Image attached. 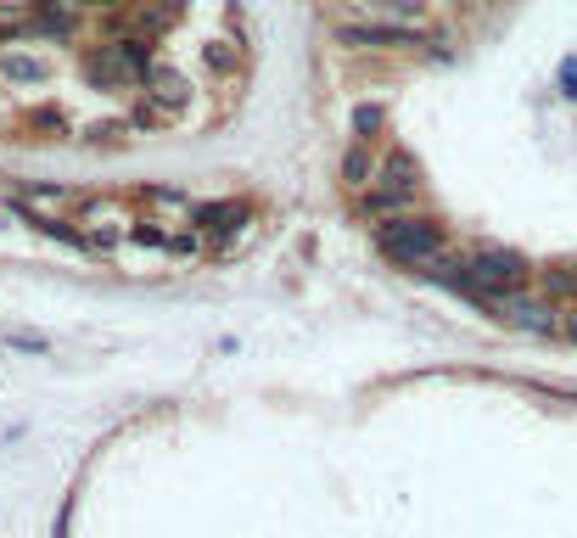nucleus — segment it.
<instances>
[{
  "instance_id": "nucleus-1",
  "label": "nucleus",
  "mask_w": 577,
  "mask_h": 538,
  "mask_svg": "<svg viewBox=\"0 0 577 538\" xmlns=\"http://www.w3.org/2000/svg\"><path fill=\"white\" fill-rule=\"evenodd\" d=\"M561 79H566V90L577 96V62H566V68H561Z\"/></svg>"
}]
</instances>
